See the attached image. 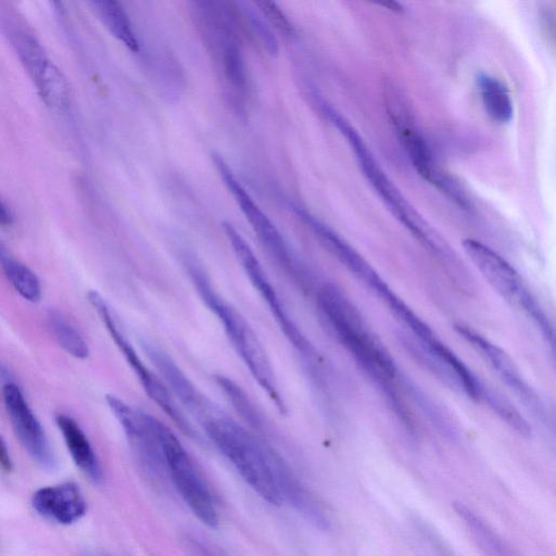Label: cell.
<instances>
[{"instance_id": "obj_1", "label": "cell", "mask_w": 556, "mask_h": 556, "mask_svg": "<svg viewBox=\"0 0 556 556\" xmlns=\"http://www.w3.org/2000/svg\"><path fill=\"white\" fill-rule=\"evenodd\" d=\"M200 424L213 444L258 496L275 506L283 503L282 489L292 471L271 447L217 407Z\"/></svg>"}, {"instance_id": "obj_2", "label": "cell", "mask_w": 556, "mask_h": 556, "mask_svg": "<svg viewBox=\"0 0 556 556\" xmlns=\"http://www.w3.org/2000/svg\"><path fill=\"white\" fill-rule=\"evenodd\" d=\"M317 306L336 338L397 407L399 414L402 413L393 390L396 369L393 359L378 338L367 329L354 305L340 290L327 285L317 293Z\"/></svg>"}, {"instance_id": "obj_3", "label": "cell", "mask_w": 556, "mask_h": 556, "mask_svg": "<svg viewBox=\"0 0 556 556\" xmlns=\"http://www.w3.org/2000/svg\"><path fill=\"white\" fill-rule=\"evenodd\" d=\"M185 265L198 294L223 325L226 336L254 380L267 393L278 410L285 414L287 407L280 395L271 364L249 323L215 290L210 277L197 262L188 260Z\"/></svg>"}, {"instance_id": "obj_4", "label": "cell", "mask_w": 556, "mask_h": 556, "mask_svg": "<svg viewBox=\"0 0 556 556\" xmlns=\"http://www.w3.org/2000/svg\"><path fill=\"white\" fill-rule=\"evenodd\" d=\"M323 109L325 115L340 130L346 141H349L359 163L362 172L392 214L405 226L407 230L412 232L416 239H418L424 245L428 247V249L435 253L444 252V248H442L439 240L433 236L431 229L381 169L377 160L374 157L358 132L330 106L324 105Z\"/></svg>"}, {"instance_id": "obj_5", "label": "cell", "mask_w": 556, "mask_h": 556, "mask_svg": "<svg viewBox=\"0 0 556 556\" xmlns=\"http://www.w3.org/2000/svg\"><path fill=\"white\" fill-rule=\"evenodd\" d=\"M166 472L192 514L205 526L216 528L218 514L212 493L193 459L176 434L162 421L152 416Z\"/></svg>"}, {"instance_id": "obj_6", "label": "cell", "mask_w": 556, "mask_h": 556, "mask_svg": "<svg viewBox=\"0 0 556 556\" xmlns=\"http://www.w3.org/2000/svg\"><path fill=\"white\" fill-rule=\"evenodd\" d=\"M87 298L125 361L138 377V380L147 395L176 424L184 433L191 438H197V432L184 414V410L178 405L164 381L147 366L137 353L118 318L111 309L105 299L96 290H90L87 293Z\"/></svg>"}, {"instance_id": "obj_7", "label": "cell", "mask_w": 556, "mask_h": 556, "mask_svg": "<svg viewBox=\"0 0 556 556\" xmlns=\"http://www.w3.org/2000/svg\"><path fill=\"white\" fill-rule=\"evenodd\" d=\"M463 248L489 285L504 300L531 317L547 340L553 341V330L546 315L516 269L480 241L465 239Z\"/></svg>"}, {"instance_id": "obj_8", "label": "cell", "mask_w": 556, "mask_h": 556, "mask_svg": "<svg viewBox=\"0 0 556 556\" xmlns=\"http://www.w3.org/2000/svg\"><path fill=\"white\" fill-rule=\"evenodd\" d=\"M223 228L251 285L266 303L285 337L299 353L306 357L313 356L311 342L290 315L250 244L232 224L224 222Z\"/></svg>"}, {"instance_id": "obj_9", "label": "cell", "mask_w": 556, "mask_h": 556, "mask_svg": "<svg viewBox=\"0 0 556 556\" xmlns=\"http://www.w3.org/2000/svg\"><path fill=\"white\" fill-rule=\"evenodd\" d=\"M213 160L220 177L225 181L226 187L233 195L236 202L240 206L243 215L268 255L290 277L299 281V283H304L306 279L304 269L298 263V260L293 255L279 230L253 201L242 185L236 179L231 169L222 156L214 154Z\"/></svg>"}, {"instance_id": "obj_10", "label": "cell", "mask_w": 556, "mask_h": 556, "mask_svg": "<svg viewBox=\"0 0 556 556\" xmlns=\"http://www.w3.org/2000/svg\"><path fill=\"white\" fill-rule=\"evenodd\" d=\"M105 401L121 425L137 463L150 479L161 480L166 469L152 416L135 409L113 394H106Z\"/></svg>"}, {"instance_id": "obj_11", "label": "cell", "mask_w": 556, "mask_h": 556, "mask_svg": "<svg viewBox=\"0 0 556 556\" xmlns=\"http://www.w3.org/2000/svg\"><path fill=\"white\" fill-rule=\"evenodd\" d=\"M404 344L419 364L445 384L473 400H481L484 386L437 337L425 341L410 334Z\"/></svg>"}, {"instance_id": "obj_12", "label": "cell", "mask_w": 556, "mask_h": 556, "mask_svg": "<svg viewBox=\"0 0 556 556\" xmlns=\"http://www.w3.org/2000/svg\"><path fill=\"white\" fill-rule=\"evenodd\" d=\"M2 394L11 425L24 450L41 468L54 470L58 466L55 454L20 387L8 382L3 386Z\"/></svg>"}, {"instance_id": "obj_13", "label": "cell", "mask_w": 556, "mask_h": 556, "mask_svg": "<svg viewBox=\"0 0 556 556\" xmlns=\"http://www.w3.org/2000/svg\"><path fill=\"white\" fill-rule=\"evenodd\" d=\"M392 109L390 115L395 126L400 140L406 150L413 166L419 175L439 190L447 194L451 199L459 205L468 206L464 191L458 186L453 177L448 176L434 162L431 151L426 141L410 123L406 111L393 105L391 102L388 104Z\"/></svg>"}, {"instance_id": "obj_14", "label": "cell", "mask_w": 556, "mask_h": 556, "mask_svg": "<svg viewBox=\"0 0 556 556\" xmlns=\"http://www.w3.org/2000/svg\"><path fill=\"white\" fill-rule=\"evenodd\" d=\"M293 210L321 244L379 299L388 304L396 296L370 264L332 229L303 208L293 206Z\"/></svg>"}, {"instance_id": "obj_15", "label": "cell", "mask_w": 556, "mask_h": 556, "mask_svg": "<svg viewBox=\"0 0 556 556\" xmlns=\"http://www.w3.org/2000/svg\"><path fill=\"white\" fill-rule=\"evenodd\" d=\"M455 329L492 366L526 407L538 416L543 415V405L538 394L526 382L505 351L465 325H455Z\"/></svg>"}, {"instance_id": "obj_16", "label": "cell", "mask_w": 556, "mask_h": 556, "mask_svg": "<svg viewBox=\"0 0 556 556\" xmlns=\"http://www.w3.org/2000/svg\"><path fill=\"white\" fill-rule=\"evenodd\" d=\"M142 349L173 396H176L198 421L201 420L212 409L213 403L200 392L165 351L146 341L142 342Z\"/></svg>"}, {"instance_id": "obj_17", "label": "cell", "mask_w": 556, "mask_h": 556, "mask_svg": "<svg viewBox=\"0 0 556 556\" xmlns=\"http://www.w3.org/2000/svg\"><path fill=\"white\" fill-rule=\"evenodd\" d=\"M31 504L39 515L60 525H72L87 511L85 497L73 482L38 489L33 494Z\"/></svg>"}, {"instance_id": "obj_18", "label": "cell", "mask_w": 556, "mask_h": 556, "mask_svg": "<svg viewBox=\"0 0 556 556\" xmlns=\"http://www.w3.org/2000/svg\"><path fill=\"white\" fill-rule=\"evenodd\" d=\"M66 448L75 465L93 482L102 480V468L96 452L78 422L66 414L55 417Z\"/></svg>"}, {"instance_id": "obj_19", "label": "cell", "mask_w": 556, "mask_h": 556, "mask_svg": "<svg viewBox=\"0 0 556 556\" xmlns=\"http://www.w3.org/2000/svg\"><path fill=\"white\" fill-rule=\"evenodd\" d=\"M9 37L24 68L38 87L53 71L55 64L47 55L37 37L27 28L15 23L9 30Z\"/></svg>"}, {"instance_id": "obj_20", "label": "cell", "mask_w": 556, "mask_h": 556, "mask_svg": "<svg viewBox=\"0 0 556 556\" xmlns=\"http://www.w3.org/2000/svg\"><path fill=\"white\" fill-rule=\"evenodd\" d=\"M0 267L14 290L26 301L37 303L41 299V285L37 275L0 241Z\"/></svg>"}, {"instance_id": "obj_21", "label": "cell", "mask_w": 556, "mask_h": 556, "mask_svg": "<svg viewBox=\"0 0 556 556\" xmlns=\"http://www.w3.org/2000/svg\"><path fill=\"white\" fill-rule=\"evenodd\" d=\"M217 45L225 79L238 92L247 85L244 62L233 28L227 29L212 39Z\"/></svg>"}, {"instance_id": "obj_22", "label": "cell", "mask_w": 556, "mask_h": 556, "mask_svg": "<svg viewBox=\"0 0 556 556\" xmlns=\"http://www.w3.org/2000/svg\"><path fill=\"white\" fill-rule=\"evenodd\" d=\"M91 5L105 27L130 51L139 50V41L132 30L130 21L123 5L117 1H92Z\"/></svg>"}, {"instance_id": "obj_23", "label": "cell", "mask_w": 556, "mask_h": 556, "mask_svg": "<svg viewBox=\"0 0 556 556\" xmlns=\"http://www.w3.org/2000/svg\"><path fill=\"white\" fill-rule=\"evenodd\" d=\"M481 100L488 115L497 123H508L513 117V102L506 87L495 77H478Z\"/></svg>"}, {"instance_id": "obj_24", "label": "cell", "mask_w": 556, "mask_h": 556, "mask_svg": "<svg viewBox=\"0 0 556 556\" xmlns=\"http://www.w3.org/2000/svg\"><path fill=\"white\" fill-rule=\"evenodd\" d=\"M215 380L233 409L249 426L256 429L264 425L261 412L237 382L223 375L215 376Z\"/></svg>"}, {"instance_id": "obj_25", "label": "cell", "mask_w": 556, "mask_h": 556, "mask_svg": "<svg viewBox=\"0 0 556 556\" xmlns=\"http://www.w3.org/2000/svg\"><path fill=\"white\" fill-rule=\"evenodd\" d=\"M48 319L55 340L67 354L77 359L88 357L89 348L87 342L61 313L51 311Z\"/></svg>"}, {"instance_id": "obj_26", "label": "cell", "mask_w": 556, "mask_h": 556, "mask_svg": "<svg viewBox=\"0 0 556 556\" xmlns=\"http://www.w3.org/2000/svg\"><path fill=\"white\" fill-rule=\"evenodd\" d=\"M238 5L252 35L260 41V45L269 55L276 56L279 51L278 40L265 17L258 10H255L253 3L238 2Z\"/></svg>"}, {"instance_id": "obj_27", "label": "cell", "mask_w": 556, "mask_h": 556, "mask_svg": "<svg viewBox=\"0 0 556 556\" xmlns=\"http://www.w3.org/2000/svg\"><path fill=\"white\" fill-rule=\"evenodd\" d=\"M498 414L511 428L525 437H529L531 429L518 410L503 396L494 391H483L482 399Z\"/></svg>"}, {"instance_id": "obj_28", "label": "cell", "mask_w": 556, "mask_h": 556, "mask_svg": "<svg viewBox=\"0 0 556 556\" xmlns=\"http://www.w3.org/2000/svg\"><path fill=\"white\" fill-rule=\"evenodd\" d=\"M254 4L258 7V11L265 20L271 23L276 28L288 36L293 34V26L275 2L257 1Z\"/></svg>"}, {"instance_id": "obj_29", "label": "cell", "mask_w": 556, "mask_h": 556, "mask_svg": "<svg viewBox=\"0 0 556 556\" xmlns=\"http://www.w3.org/2000/svg\"><path fill=\"white\" fill-rule=\"evenodd\" d=\"M188 546L194 556H224L220 551L202 538H188Z\"/></svg>"}, {"instance_id": "obj_30", "label": "cell", "mask_w": 556, "mask_h": 556, "mask_svg": "<svg viewBox=\"0 0 556 556\" xmlns=\"http://www.w3.org/2000/svg\"><path fill=\"white\" fill-rule=\"evenodd\" d=\"M0 467L10 472L13 469V462L4 438L0 434Z\"/></svg>"}, {"instance_id": "obj_31", "label": "cell", "mask_w": 556, "mask_h": 556, "mask_svg": "<svg viewBox=\"0 0 556 556\" xmlns=\"http://www.w3.org/2000/svg\"><path fill=\"white\" fill-rule=\"evenodd\" d=\"M13 220V216L8 206L0 200V225H10Z\"/></svg>"}, {"instance_id": "obj_32", "label": "cell", "mask_w": 556, "mask_h": 556, "mask_svg": "<svg viewBox=\"0 0 556 556\" xmlns=\"http://www.w3.org/2000/svg\"><path fill=\"white\" fill-rule=\"evenodd\" d=\"M88 556H98V555H88Z\"/></svg>"}]
</instances>
